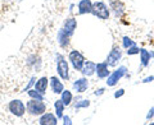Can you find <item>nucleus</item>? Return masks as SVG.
Masks as SVG:
<instances>
[{
    "label": "nucleus",
    "instance_id": "nucleus-7",
    "mask_svg": "<svg viewBox=\"0 0 154 125\" xmlns=\"http://www.w3.org/2000/svg\"><path fill=\"white\" fill-rule=\"evenodd\" d=\"M58 74L60 75L62 79H68L69 77V71H68V62H67L64 59H60L58 61Z\"/></svg>",
    "mask_w": 154,
    "mask_h": 125
},
{
    "label": "nucleus",
    "instance_id": "nucleus-26",
    "mask_svg": "<svg viewBox=\"0 0 154 125\" xmlns=\"http://www.w3.org/2000/svg\"><path fill=\"white\" fill-rule=\"evenodd\" d=\"M153 80H154V75H150V77H146V78L143 80V83H148V82H153Z\"/></svg>",
    "mask_w": 154,
    "mask_h": 125
},
{
    "label": "nucleus",
    "instance_id": "nucleus-22",
    "mask_svg": "<svg viewBox=\"0 0 154 125\" xmlns=\"http://www.w3.org/2000/svg\"><path fill=\"white\" fill-rule=\"evenodd\" d=\"M134 45H135V42L131 40V38H128L127 36L123 37V47H125V49H128V47H131Z\"/></svg>",
    "mask_w": 154,
    "mask_h": 125
},
{
    "label": "nucleus",
    "instance_id": "nucleus-19",
    "mask_svg": "<svg viewBox=\"0 0 154 125\" xmlns=\"http://www.w3.org/2000/svg\"><path fill=\"white\" fill-rule=\"evenodd\" d=\"M62 101H63V103L64 105H71V102H72V93L69 92V91H63L62 92Z\"/></svg>",
    "mask_w": 154,
    "mask_h": 125
},
{
    "label": "nucleus",
    "instance_id": "nucleus-5",
    "mask_svg": "<svg viewBox=\"0 0 154 125\" xmlns=\"http://www.w3.org/2000/svg\"><path fill=\"white\" fill-rule=\"evenodd\" d=\"M69 60H71L72 65H73V68L76 70H81L84 64H85V59H84L82 54L77 50H73V51L69 52Z\"/></svg>",
    "mask_w": 154,
    "mask_h": 125
},
{
    "label": "nucleus",
    "instance_id": "nucleus-20",
    "mask_svg": "<svg viewBox=\"0 0 154 125\" xmlns=\"http://www.w3.org/2000/svg\"><path fill=\"white\" fill-rule=\"evenodd\" d=\"M28 96L32 98H35V100H41V101H44V96H42V93H40L38 91H28Z\"/></svg>",
    "mask_w": 154,
    "mask_h": 125
},
{
    "label": "nucleus",
    "instance_id": "nucleus-23",
    "mask_svg": "<svg viewBox=\"0 0 154 125\" xmlns=\"http://www.w3.org/2000/svg\"><path fill=\"white\" fill-rule=\"evenodd\" d=\"M139 52H140V49H139L136 45H134V46L127 49V55H136V54H139Z\"/></svg>",
    "mask_w": 154,
    "mask_h": 125
},
{
    "label": "nucleus",
    "instance_id": "nucleus-2",
    "mask_svg": "<svg viewBox=\"0 0 154 125\" xmlns=\"http://www.w3.org/2000/svg\"><path fill=\"white\" fill-rule=\"evenodd\" d=\"M95 17L100 19H108L109 18V9L103 1H95L93 3V12Z\"/></svg>",
    "mask_w": 154,
    "mask_h": 125
},
{
    "label": "nucleus",
    "instance_id": "nucleus-4",
    "mask_svg": "<svg viewBox=\"0 0 154 125\" xmlns=\"http://www.w3.org/2000/svg\"><path fill=\"white\" fill-rule=\"evenodd\" d=\"M8 109L13 115H16V116H18V118L23 116V115H25V111H26V106L23 105L22 101H19V100L11 101L9 105H8Z\"/></svg>",
    "mask_w": 154,
    "mask_h": 125
},
{
    "label": "nucleus",
    "instance_id": "nucleus-13",
    "mask_svg": "<svg viewBox=\"0 0 154 125\" xmlns=\"http://www.w3.org/2000/svg\"><path fill=\"white\" fill-rule=\"evenodd\" d=\"M81 71H82L84 75H93L94 73H96V65L94 64L93 61H85V64L82 66V69H81Z\"/></svg>",
    "mask_w": 154,
    "mask_h": 125
},
{
    "label": "nucleus",
    "instance_id": "nucleus-9",
    "mask_svg": "<svg viewBox=\"0 0 154 125\" xmlns=\"http://www.w3.org/2000/svg\"><path fill=\"white\" fill-rule=\"evenodd\" d=\"M91 12H93V3H91V0H81L79 3V13L88 14Z\"/></svg>",
    "mask_w": 154,
    "mask_h": 125
},
{
    "label": "nucleus",
    "instance_id": "nucleus-14",
    "mask_svg": "<svg viewBox=\"0 0 154 125\" xmlns=\"http://www.w3.org/2000/svg\"><path fill=\"white\" fill-rule=\"evenodd\" d=\"M152 56H153L152 52H149L145 49H140V60H141V66L143 68H146V66L149 65Z\"/></svg>",
    "mask_w": 154,
    "mask_h": 125
},
{
    "label": "nucleus",
    "instance_id": "nucleus-11",
    "mask_svg": "<svg viewBox=\"0 0 154 125\" xmlns=\"http://www.w3.org/2000/svg\"><path fill=\"white\" fill-rule=\"evenodd\" d=\"M88 87H89V82L86 78H80L73 83V88L76 89V92H79V93L85 92V91L88 89Z\"/></svg>",
    "mask_w": 154,
    "mask_h": 125
},
{
    "label": "nucleus",
    "instance_id": "nucleus-27",
    "mask_svg": "<svg viewBox=\"0 0 154 125\" xmlns=\"http://www.w3.org/2000/svg\"><path fill=\"white\" fill-rule=\"evenodd\" d=\"M103 93H104V88H99V89L95 91V94L96 96H100V94H103Z\"/></svg>",
    "mask_w": 154,
    "mask_h": 125
},
{
    "label": "nucleus",
    "instance_id": "nucleus-24",
    "mask_svg": "<svg viewBox=\"0 0 154 125\" xmlns=\"http://www.w3.org/2000/svg\"><path fill=\"white\" fill-rule=\"evenodd\" d=\"M123 94H125V89H122V88H121V89H118L117 92L114 93V97H116V98H118V97H122Z\"/></svg>",
    "mask_w": 154,
    "mask_h": 125
},
{
    "label": "nucleus",
    "instance_id": "nucleus-28",
    "mask_svg": "<svg viewBox=\"0 0 154 125\" xmlns=\"http://www.w3.org/2000/svg\"><path fill=\"white\" fill-rule=\"evenodd\" d=\"M64 124H72V123H71V119H69L68 116L64 118Z\"/></svg>",
    "mask_w": 154,
    "mask_h": 125
},
{
    "label": "nucleus",
    "instance_id": "nucleus-25",
    "mask_svg": "<svg viewBox=\"0 0 154 125\" xmlns=\"http://www.w3.org/2000/svg\"><path fill=\"white\" fill-rule=\"evenodd\" d=\"M153 116H154V107H152L150 110H149V112H148V115H146V119L150 120Z\"/></svg>",
    "mask_w": 154,
    "mask_h": 125
},
{
    "label": "nucleus",
    "instance_id": "nucleus-16",
    "mask_svg": "<svg viewBox=\"0 0 154 125\" xmlns=\"http://www.w3.org/2000/svg\"><path fill=\"white\" fill-rule=\"evenodd\" d=\"M110 8L114 10L116 16H121L123 13V4L119 0H110Z\"/></svg>",
    "mask_w": 154,
    "mask_h": 125
},
{
    "label": "nucleus",
    "instance_id": "nucleus-21",
    "mask_svg": "<svg viewBox=\"0 0 154 125\" xmlns=\"http://www.w3.org/2000/svg\"><path fill=\"white\" fill-rule=\"evenodd\" d=\"M90 106V101L89 100H81L80 102H77L75 105V109H81V107H88Z\"/></svg>",
    "mask_w": 154,
    "mask_h": 125
},
{
    "label": "nucleus",
    "instance_id": "nucleus-8",
    "mask_svg": "<svg viewBox=\"0 0 154 125\" xmlns=\"http://www.w3.org/2000/svg\"><path fill=\"white\" fill-rule=\"evenodd\" d=\"M96 74H98V77H99L100 79L108 78L109 70H108V62H107V61L96 64Z\"/></svg>",
    "mask_w": 154,
    "mask_h": 125
},
{
    "label": "nucleus",
    "instance_id": "nucleus-10",
    "mask_svg": "<svg viewBox=\"0 0 154 125\" xmlns=\"http://www.w3.org/2000/svg\"><path fill=\"white\" fill-rule=\"evenodd\" d=\"M76 26H77V23H76V19H73V18H68L66 21V23H64V28H63V32L66 33L67 36H72V33L75 32V30H76Z\"/></svg>",
    "mask_w": 154,
    "mask_h": 125
},
{
    "label": "nucleus",
    "instance_id": "nucleus-18",
    "mask_svg": "<svg viewBox=\"0 0 154 125\" xmlns=\"http://www.w3.org/2000/svg\"><path fill=\"white\" fill-rule=\"evenodd\" d=\"M66 105L63 103V101L59 100L54 103V107H55V114H57V118H62L63 116V110H64Z\"/></svg>",
    "mask_w": 154,
    "mask_h": 125
},
{
    "label": "nucleus",
    "instance_id": "nucleus-17",
    "mask_svg": "<svg viewBox=\"0 0 154 125\" xmlns=\"http://www.w3.org/2000/svg\"><path fill=\"white\" fill-rule=\"evenodd\" d=\"M51 88L54 93H62L64 91L63 84L59 82V79H57V77H53L51 78Z\"/></svg>",
    "mask_w": 154,
    "mask_h": 125
},
{
    "label": "nucleus",
    "instance_id": "nucleus-12",
    "mask_svg": "<svg viewBox=\"0 0 154 125\" xmlns=\"http://www.w3.org/2000/svg\"><path fill=\"white\" fill-rule=\"evenodd\" d=\"M38 123L41 125H55L58 123V118H55L53 114H42Z\"/></svg>",
    "mask_w": 154,
    "mask_h": 125
},
{
    "label": "nucleus",
    "instance_id": "nucleus-1",
    "mask_svg": "<svg viewBox=\"0 0 154 125\" xmlns=\"http://www.w3.org/2000/svg\"><path fill=\"white\" fill-rule=\"evenodd\" d=\"M27 111L31 115H42L46 111V105L41 100H31L27 102Z\"/></svg>",
    "mask_w": 154,
    "mask_h": 125
},
{
    "label": "nucleus",
    "instance_id": "nucleus-6",
    "mask_svg": "<svg viewBox=\"0 0 154 125\" xmlns=\"http://www.w3.org/2000/svg\"><path fill=\"white\" fill-rule=\"evenodd\" d=\"M122 57V52L119 50V47H114V49L109 52V55L107 57V62L109 66H116L118 64V61Z\"/></svg>",
    "mask_w": 154,
    "mask_h": 125
},
{
    "label": "nucleus",
    "instance_id": "nucleus-15",
    "mask_svg": "<svg viewBox=\"0 0 154 125\" xmlns=\"http://www.w3.org/2000/svg\"><path fill=\"white\" fill-rule=\"evenodd\" d=\"M46 87H48V78H46V77H42V78H40L36 82V84H35V89L38 91V92L42 93V94L45 93Z\"/></svg>",
    "mask_w": 154,
    "mask_h": 125
},
{
    "label": "nucleus",
    "instance_id": "nucleus-3",
    "mask_svg": "<svg viewBox=\"0 0 154 125\" xmlns=\"http://www.w3.org/2000/svg\"><path fill=\"white\" fill-rule=\"evenodd\" d=\"M126 73H127V68H126V66H119L117 70H114L112 74L108 75L107 84L109 86V87H113V86H116V84L118 83V80L121 79Z\"/></svg>",
    "mask_w": 154,
    "mask_h": 125
}]
</instances>
